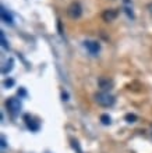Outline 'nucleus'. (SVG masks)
Here are the masks:
<instances>
[{
    "mask_svg": "<svg viewBox=\"0 0 152 153\" xmlns=\"http://www.w3.org/2000/svg\"><path fill=\"white\" fill-rule=\"evenodd\" d=\"M148 10H149V14L152 16V3H149V4H148Z\"/></svg>",
    "mask_w": 152,
    "mask_h": 153,
    "instance_id": "2eb2a0df",
    "label": "nucleus"
},
{
    "mask_svg": "<svg viewBox=\"0 0 152 153\" xmlns=\"http://www.w3.org/2000/svg\"><path fill=\"white\" fill-rule=\"evenodd\" d=\"M6 106H7V109L10 110V113H11L13 116H17L21 110V103L16 97H10L7 100V103H6Z\"/></svg>",
    "mask_w": 152,
    "mask_h": 153,
    "instance_id": "7ed1b4c3",
    "label": "nucleus"
},
{
    "mask_svg": "<svg viewBox=\"0 0 152 153\" xmlns=\"http://www.w3.org/2000/svg\"><path fill=\"white\" fill-rule=\"evenodd\" d=\"M126 121H127V123H136L137 116L136 114H126Z\"/></svg>",
    "mask_w": 152,
    "mask_h": 153,
    "instance_id": "9b49d317",
    "label": "nucleus"
},
{
    "mask_svg": "<svg viewBox=\"0 0 152 153\" xmlns=\"http://www.w3.org/2000/svg\"><path fill=\"white\" fill-rule=\"evenodd\" d=\"M99 86L103 89V91H109V89H112V81L105 79V78H100L99 79Z\"/></svg>",
    "mask_w": 152,
    "mask_h": 153,
    "instance_id": "6e6552de",
    "label": "nucleus"
},
{
    "mask_svg": "<svg viewBox=\"0 0 152 153\" xmlns=\"http://www.w3.org/2000/svg\"><path fill=\"white\" fill-rule=\"evenodd\" d=\"M13 64H14V61H13V59H10V60L6 63V65H8V67H6V68H1V73H3V74L10 73V71L13 70Z\"/></svg>",
    "mask_w": 152,
    "mask_h": 153,
    "instance_id": "1a4fd4ad",
    "label": "nucleus"
},
{
    "mask_svg": "<svg viewBox=\"0 0 152 153\" xmlns=\"http://www.w3.org/2000/svg\"><path fill=\"white\" fill-rule=\"evenodd\" d=\"M84 46L87 48V50H88L91 54H98L100 50V45L98 43V42H95V40H87L84 43Z\"/></svg>",
    "mask_w": 152,
    "mask_h": 153,
    "instance_id": "39448f33",
    "label": "nucleus"
},
{
    "mask_svg": "<svg viewBox=\"0 0 152 153\" xmlns=\"http://www.w3.org/2000/svg\"><path fill=\"white\" fill-rule=\"evenodd\" d=\"M1 148H6V139L1 138Z\"/></svg>",
    "mask_w": 152,
    "mask_h": 153,
    "instance_id": "4468645a",
    "label": "nucleus"
},
{
    "mask_svg": "<svg viewBox=\"0 0 152 153\" xmlns=\"http://www.w3.org/2000/svg\"><path fill=\"white\" fill-rule=\"evenodd\" d=\"M0 39H1V45H3L4 48H8L7 46V42H6V38H4V33L0 32Z\"/></svg>",
    "mask_w": 152,
    "mask_h": 153,
    "instance_id": "f8f14e48",
    "label": "nucleus"
},
{
    "mask_svg": "<svg viewBox=\"0 0 152 153\" xmlns=\"http://www.w3.org/2000/svg\"><path fill=\"white\" fill-rule=\"evenodd\" d=\"M115 100H116L115 96H112L108 92H99L95 95V102L102 107H110L115 105Z\"/></svg>",
    "mask_w": 152,
    "mask_h": 153,
    "instance_id": "f257e3e1",
    "label": "nucleus"
},
{
    "mask_svg": "<svg viewBox=\"0 0 152 153\" xmlns=\"http://www.w3.org/2000/svg\"><path fill=\"white\" fill-rule=\"evenodd\" d=\"M67 14L70 18H73V20H77V18H80L81 14H82V8H81V6L78 3H71L70 6H68L67 8Z\"/></svg>",
    "mask_w": 152,
    "mask_h": 153,
    "instance_id": "f03ea898",
    "label": "nucleus"
},
{
    "mask_svg": "<svg viewBox=\"0 0 152 153\" xmlns=\"http://www.w3.org/2000/svg\"><path fill=\"white\" fill-rule=\"evenodd\" d=\"M0 16H1V20L6 22V24H13V17L10 16L7 13V10H4L3 7H1V10H0Z\"/></svg>",
    "mask_w": 152,
    "mask_h": 153,
    "instance_id": "0eeeda50",
    "label": "nucleus"
},
{
    "mask_svg": "<svg viewBox=\"0 0 152 153\" xmlns=\"http://www.w3.org/2000/svg\"><path fill=\"white\" fill-rule=\"evenodd\" d=\"M100 121H102V124L103 125H110V123H112L109 114H102V116H100Z\"/></svg>",
    "mask_w": 152,
    "mask_h": 153,
    "instance_id": "9d476101",
    "label": "nucleus"
},
{
    "mask_svg": "<svg viewBox=\"0 0 152 153\" xmlns=\"http://www.w3.org/2000/svg\"><path fill=\"white\" fill-rule=\"evenodd\" d=\"M25 123H27V127H28L31 131H38V129H39V124L35 123L29 116H25Z\"/></svg>",
    "mask_w": 152,
    "mask_h": 153,
    "instance_id": "423d86ee",
    "label": "nucleus"
},
{
    "mask_svg": "<svg viewBox=\"0 0 152 153\" xmlns=\"http://www.w3.org/2000/svg\"><path fill=\"white\" fill-rule=\"evenodd\" d=\"M63 100H67V93H63Z\"/></svg>",
    "mask_w": 152,
    "mask_h": 153,
    "instance_id": "dca6fc26",
    "label": "nucleus"
},
{
    "mask_svg": "<svg viewBox=\"0 0 152 153\" xmlns=\"http://www.w3.org/2000/svg\"><path fill=\"white\" fill-rule=\"evenodd\" d=\"M4 85H6V86H11V85H14V81L13 79H6L4 81Z\"/></svg>",
    "mask_w": 152,
    "mask_h": 153,
    "instance_id": "ddd939ff",
    "label": "nucleus"
},
{
    "mask_svg": "<svg viewBox=\"0 0 152 153\" xmlns=\"http://www.w3.org/2000/svg\"><path fill=\"white\" fill-rule=\"evenodd\" d=\"M117 16H119V11L115 10V8H110V10H105L103 14H102V18L106 22H112V21H115L117 18Z\"/></svg>",
    "mask_w": 152,
    "mask_h": 153,
    "instance_id": "20e7f679",
    "label": "nucleus"
}]
</instances>
